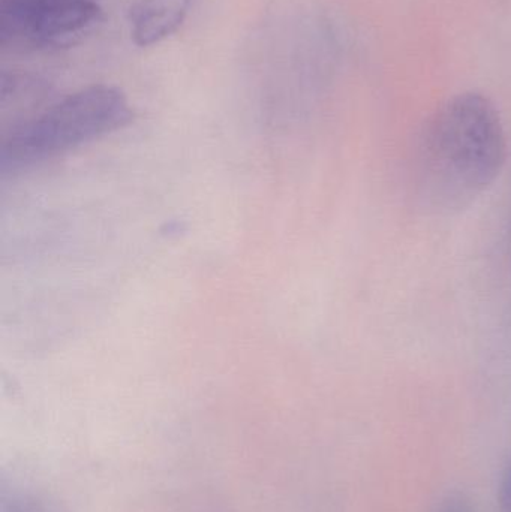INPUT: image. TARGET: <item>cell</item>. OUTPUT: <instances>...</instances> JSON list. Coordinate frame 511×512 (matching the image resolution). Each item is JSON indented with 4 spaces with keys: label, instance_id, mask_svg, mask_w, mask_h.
I'll use <instances>...</instances> for the list:
<instances>
[{
    "label": "cell",
    "instance_id": "6da1fadb",
    "mask_svg": "<svg viewBox=\"0 0 511 512\" xmlns=\"http://www.w3.org/2000/svg\"><path fill=\"white\" fill-rule=\"evenodd\" d=\"M507 158L497 107L480 93H462L431 117L417 155V185L432 209H462L497 180Z\"/></svg>",
    "mask_w": 511,
    "mask_h": 512
},
{
    "label": "cell",
    "instance_id": "7a4b0ae2",
    "mask_svg": "<svg viewBox=\"0 0 511 512\" xmlns=\"http://www.w3.org/2000/svg\"><path fill=\"white\" fill-rule=\"evenodd\" d=\"M132 117L131 104L117 87L78 90L15 129L3 144L0 167L6 173L47 161L123 128Z\"/></svg>",
    "mask_w": 511,
    "mask_h": 512
},
{
    "label": "cell",
    "instance_id": "3957f363",
    "mask_svg": "<svg viewBox=\"0 0 511 512\" xmlns=\"http://www.w3.org/2000/svg\"><path fill=\"white\" fill-rule=\"evenodd\" d=\"M101 6L92 0H66L33 8L2 6V36L36 47H72L102 23Z\"/></svg>",
    "mask_w": 511,
    "mask_h": 512
},
{
    "label": "cell",
    "instance_id": "277c9868",
    "mask_svg": "<svg viewBox=\"0 0 511 512\" xmlns=\"http://www.w3.org/2000/svg\"><path fill=\"white\" fill-rule=\"evenodd\" d=\"M195 0H138L129 12L131 36L138 47L159 44L176 33Z\"/></svg>",
    "mask_w": 511,
    "mask_h": 512
},
{
    "label": "cell",
    "instance_id": "5b68a950",
    "mask_svg": "<svg viewBox=\"0 0 511 512\" xmlns=\"http://www.w3.org/2000/svg\"><path fill=\"white\" fill-rule=\"evenodd\" d=\"M0 512H71L50 496L21 483L2 480Z\"/></svg>",
    "mask_w": 511,
    "mask_h": 512
},
{
    "label": "cell",
    "instance_id": "8992f818",
    "mask_svg": "<svg viewBox=\"0 0 511 512\" xmlns=\"http://www.w3.org/2000/svg\"><path fill=\"white\" fill-rule=\"evenodd\" d=\"M66 2V0H5V5L14 8H33V6L47 5V3Z\"/></svg>",
    "mask_w": 511,
    "mask_h": 512
},
{
    "label": "cell",
    "instance_id": "52a82bcc",
    "mask_svg": "<svg viewBox=\"0 0 511 512\" xmlns=\"http://www.w3.org/2000/svg\"><path fill=\"white\" fill-rule=\"evenodd\" d=\"M501 510L511 512V469L506 484H504L503 496H501Z\"/></svg>",
    "mask_w": 511,
    "mask_h": 512
},
{
    "label": "cell",
    "instance_id": "ba28073f",
    "mask_svg": "<svg viewBox=\"0 0 511 512\" xmlns=\"http://www.w3.org/2000/svg\"><path fill=\"white\" fill-rule=\"evenodd\" d=\"M446 512H461V511L455 510V508H450V510H447Z\"/></svg>",
    "mask_w": 511,
    "mask_h": 512
}]
</instances>
